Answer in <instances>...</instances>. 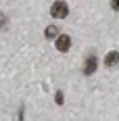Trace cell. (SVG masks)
<instances>
[{
    "mask_svg": "<svg viewBox=\"0 0 119 121\" xmlns=\"http://www.w3.org/2000/svg\"><path fill=\"white\" fill-rule=\"evenodd\" d=\"M50 15H52L54 19H65V17L69 15V6H67V2L57 0V2L50 6Z\"/></svg>",
    "mask_w": 119,
    "mask_h": 121,
    "instance_id": "obj_1",
    "label": "cell"
},
{
    "mask_svg": "<svg viewBox=\"0 0 119 121\" xmlns=\"http://www.w3.org/2000/svg\"><path fill=\"white\" fill-rule=\"evenodd\" d=\"M96 69H98V59L94 54H90L86 59V63H84V75H94Z\"/></svg>",
    "mask_w": 119,
    "mask_h": 121,
    "instance_id": "obj_2",
    "label": "cell"
},
{
    "mask_svg": "<svg viewBox=\"0 0 119 121\" xmlns=\"http://www.w3.org/2000/svg\"><path fill=\"white\" fill-rule=\"evenodd\" d=\"M71 48V38L69 36H57V50L59 52H67Z\"/></svg>",
    "mask_w": 119,
    "mask_h": 121,
    "instance_id": "obj_3",
    "label": "cell"
},
{
    "mask_svg": "<svg viewBox=\"0 0 119 121\" xmlns=\"http://www.w3.org/2000/svg\"><path fill=\"white\" fill-rule=\"evenodd\" d=\"M117 56H119L117 52H109V54H107V59H105V65H107L109 69H113V67L117 65V60H119Z\"/></svg>",
    "mask_w": 119,
    "mask_h": 121,
    "instance_id": "obj_4",
    "label": "cell"
},
{
    "mask_svg": "<svg viewBox=\"0 0 119 121\" xmlns=\"http://www.w3.org/2000/svg\"><path fill=\"white\" fill-rule=\"evenodd\" d=\"M44 36H46L48 40H52V38H57V36H59V29H57L54 25H48L46 29H44Z\"/></svg>",
    "mask_w": 119,
    "mask_h": 121,
    "instance_id": "obj_5",
    "label": "cell"
},
{
    "mask_svg": "<svg viewBox=\"0 0 119 121\" xmlns=\"http://www.w3.org/2000/svg\"><path fill=\"white\" fill-rule=\"evenodd\" d=\"M4 25H6V17L4 13H0V29H4Z\"/></svg>",
    "mask_w": 119,
    "mask_h": 121,
    "instance_id": "obj_6",
    "label": "cell"
},
{
    "mask_svg": "<svg viewBox=\"0 0 119 121\" xmlns=\"http://www.w3.org/2000/svg\"><path fill=\"white\" fill-rule=\"evenodd\" d=\"M54 100H57V104H63V94H61V92H57V96H54Z\"/></svg>",
    "mask_w": 119,
    "mask_h": 121,
    "instance_id": "obj_7",
    "label": "cell"
},
{
    "mask_svg": "<svg viewBox=\"0 0 119 121\" xmlns=\"http://www.w3.org/2000/svg\"><path fill=\"white\" fill-rule=\"evenodd\" d=\"M113 9H117V0H113Z\"/></svg>",
    "mask_w": 119,
    "mask_h": 121,
    "instance_id": "obj_8",
    "label": "cell"
}]
</instances>
